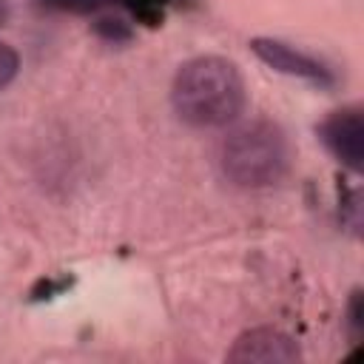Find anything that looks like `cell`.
Segmentation results:
<instances>
[{"instance_id": "52a82bcc", "label": "cell", "mask_w": 364, "mask_h": 364, "mask_svg": "<svg viewBox=\"0 0 364 364\" xmlns=\"http://www.w3.org/2000/svg\"><path fill=\"white\" fill-rule=\"evenodd\" d=\"M119 0H40L43 9L51 11H65V14H97Z\"/></svg>"}, {"instance_id": "6da1fadb", "label": "cell", "mask_w": 364, "mask_h": 364, "mask_svg": "<svg viewBox=\"0 0 364 364\" xmlns=\"http://www.w3.org/2000/svg\"><path fill=\"white\" fill-rule=\"evenodd\" d=\"M247 91L236 63L202 54L179 65L171 82V105L176 117L193 128H225L245 111Z\"/></svg>"}, {"instance_id": "5b68a950", "label": "cell", "mask_w": 364, "mask_h": 364, "mask_svg": "<svg viewBox=\"0 0 364 364\" xmlns=\"http://www.w3.org/2000/svg\"><path fill=\"white\" fill-rule=\"evenodd\" d=\"M299 358H301L299 344L279 327L245 330L228 350V361L233 364H290Z\"/></svg>"}, {"instance_id": "7a4b0ae2", "label": "cell", "mask_w": 364, "mask_h": 364, "mask_svg": "<svg viewBox=\"0 0 364 364\" xmlns=\"http://www.w3.org/2000/svg\"><path fill=\"white\" fill-rule=\"evenodd\" d=\"M290 168V145L284 131L270 119L236 125L222 142V171L239 188L276 185Z\"/></svg>"}, {"instance_id": "ba28073f", "label": "cell", "mask_w": 364, "mask_h": 364, "mask_svg": "<svg viewBox=\"0 0 364 364\" xmlns=\"http://www.w3.org/2000/svg\"><path fill=\"white\" fill-rule=\"evenodd\" d=\"M97 34L102 37V40H108V43H128L131 40V28H128V23H122V20H111V17H102V20H97Z\"/></svg>"}, {"instance_id": "3957f363", "label": "cell", "mask_w": 364, "mask_h": 364, "mask_svg": "<svg viewBox=\"0 0 364 364\" xmlns=\"http://www.w3.org/2000/svg\"><path fill=\"white\" fill-rule=\"evenodd\" d=\"M316 131L321 145L336 156V162H341V168L353 173L364 171V117L358 105L330 111Z\"/></svg>"}, {"instance_id": "9c48e42d", "label": "cell", "mask_w": 364, "mask_h": 364, "mask_svg": "<svg viewBox=\"0 0 364 364\" xmlns=\"http://www.w3.org/2000/svg\"><path fill=\"white\" fill-rule=\"evenodd\" d=\"M17 71H20V54L9 43H0V91L17 77Z\"/></svg>"}, {"instance_id": "30bf717a", "label": "cell", "mask_w": 364, "mask_h": 364, "mask_svg": "<svg viewBox=\"0 0 364 364\" xmlns=\"http://www.w3.org/2000/svg\"><path fill=\"white\" fill-rule=\"evenodd\" d=\"M347 316H350V327H353V333H361V327H364V321H361V290H355L353 293V299H350V307H347Z\"/></svg>"}, {"instance_id": "8992f818", "label": "cell", "mask_w": 364, "mask_h": 364, "mask_svg": "<svg viewBox=\"0 0 364 364\" xmlns=\"http://www.w3.org/2000/svg\"><path fill=\"white\" fill-rule=\"evenodd\" d=\"M119 3L131 11V17H134L136 23H142V26H148V28L162 26L165 11H168V6H171V0H119Z\"/></svg>"}, {"instance_id": "8fae6325", "label": "cell", "mask_w": 364, "mask_h": 364, "mask_svg": "<svg viewBox=\"0 0 364 364\" xmlns=\"http://www.w3.org/2000/svg\"><path fill=\"white\" fill-rule=\"evenodd\" d=\"M6 17H9V3H6V0H0V26L6 23Z\"/></svg>"}, {"instance_id": "277c9868", "label": "cell", "mask_w": 364, "mask_h": 364, "mask_svg": "<svg viewBox=\"0 0 364 364\" xmlns=\"http://www.w3.org/2000/svg\"><path fill=\"white\" fill-rule=\"evenodd\" d=\"M250 48H253V54L267 68H273L279 74H287V77H296V80H307L313 85H333V71L321 60H316L313 54H307L301 48H293L284 40H276V37H253L250 40Z\"/></svg>"}]
</instances>
